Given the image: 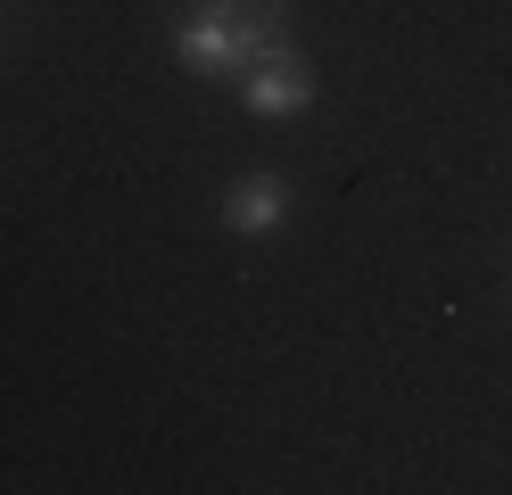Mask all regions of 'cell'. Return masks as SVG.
Returning <instances> with one entry per match:
<instances>
[{"mask_svg": "<svg viewBox=\"0 0 512 495\" xmlns=\"http://www.w3.org/2000/svg\"><path fill=\"white\" fill-rule=\"evenodd\" d=\"M298 42L290 33V0H182L166 25L174 66H190L199 83H240L265 50Z\"/></svg>", "mask_w": 512, "mask_h": 495, "instance_id": "6da1fadb", "label": "cell"}, {"mask_svg": "<svg viewBox=\"0 0 512 495\" xmlns=\"http://www.w3.org/2000/svg\"><path fill=\"white\" fill-rule=\"evenodd\" d=\"M232 99H240L256 124H290V116H306L314 99H323V75H314V58H306L298 42H281V50H265V58L232 83Z\"/></svg>", "mask_w": 512, "mask_h": 495, "instance_id": "7a4b0ae2", "label": "cell"}, {"mask_svg": "<svg viewBox=\"0 0 512 495\" xmlns=\"http://www.w3.org/2000/svg\"><path fill=\"white\" fill-rule=\"evenodd\" d=\"M223 231L232 240H281L290 231V215H298V190L273 174V165H256V174H232V190H223Z\"/></svg>", "mask_w": 512, "mask_h": 495, "instance_id": "3957f363", "label": "cell"}]
</instances>
